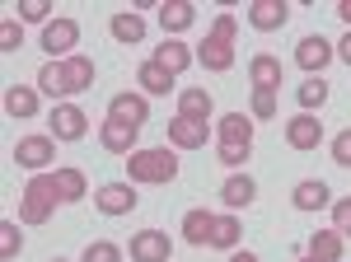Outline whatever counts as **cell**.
Segmentation results:
<instances>
[{
  "label": "cell",
  "mask_w": 351,
  "mask_h": 262,
  "mask_svg": "<svg viewBox=\"0 0 351 262\" xmlns=\"http://www.w3.org/2000/svg\"><path fill=\"white\" fill-rule=\"evenodd\" d=\"M248 80H253V89H281V61L271 52H258L248 61Z\"/></svg>",
  "instance_id": "24"
},
{
  "label": "cell",
  "mask_w": 351,
  "mask_h": 262,
  "mask_svg": "<svg viewBox=\"0 0 351 262\" xmlns=\"http://www.w3.org/2000/svg\"><path fill=\"white\" fill-rule=\"evenodd\" d=\"M230 262H263V258H258V253H243V248H239V253H230Z\"/></svg>",
  "instance_id": "42"
},
{
  "label": "cell",
  "mask_w": 351,
  "mask_h": 262,
  "mask_svg": "<svg viewBox=\"0 0 351 262\" xmlns=\"http://www.w3.org/2000/svg\"><path fill=\"white\" fill-rule=\"evenodd\" d=\"M108 33H112V43H122V47L145 43V19H141V10H122V14H112Z\"/></svg>",
  "instance_id": "16"
},
{
  "label": "cell",
  "mask_w": 351,
  "mask_h": 262,
  "mask_svg": "<svg viewBox=\"0 0 351 262\" xmlns=\"http://www.w3.org/2000/svg\"><path fill=\"white\" fill-rule=\"evenodd\" d=\"M19 248H24L19 225H14V220H0V262H14V258H19Z\"/></svg>",
  "instance_id": "33"
},
{
  "label": "cell",
  "mask_w": 351,
  "mask_h": 262,
  "mask_svg": "<svg viewBox=\"0 0 351 262\" xmlns=\"http://www.w3.org/2000/svg\"><path fill=\"white\" fill-rule=\"evenodd\" d=\"M61 206V192H56L52 174H33L19 192V225H47Z\"/></svg>",
  "instance_id": "1"
},
{
  "label": "cell",
  "mask_w": 351,
  "mask_h": 262,
  "mask_svg": "<svg viewBox=\"0 0 351 262\" xmlns=\"http://www.w3.org/2000/svg\"><path fill=\"white\" fill-rule=\"evenodd\" d=\"M47 122H52V131H47V136H56V141H80L84 131H89V117H84L75 104H56Z\"/></svg>",
  "instance_id": "10"
},
{
  "label": "cell",
  "mask_w": 351,
  "mask_h": 262,
  "mask_svg": "<svg viewBox=\"0 0 351 262\" xmlns=\"http://www.w3.org/2000/svg\"><path fill=\"white\" fill-rule=\"evenodd\" d=\"M220 145H243V150H253V117L225 112V117H220Z\"/></svg>",
  "instance_id": "19"
},
{
  "label": "cell",
  "mask_w": 351,
  "mask_h": 262,
  "mask_svg": "<svg viewBox=\"0 0 351 262\" xmlns=\"http://www.w3.org/2000/svg\"><path fill=\"white\" fill-rule=\"evenodd\" d=\"M136 80H141V94H145V99H164V94L173 89V75H169L164 66H155V61H141V66H136Z\"/></svg>",
  "instance_id": "20"
},
{
  "label": "cell",
  "mask_w": 351,
  "mask_h": 262,
  "mask_svg": "<svg viewBox=\"0 0 351 262\" xmlns=\"http://www.w3.org/2000/svg\"><path fill=\"white\" fill-rule=\"evenodd\" d=\"M276 104H281V89H253V99H248L253 122H258V117H276Z\"/></svg>",
  "instance_id": "35"
},
{
  "label": "cell",
  "mask_w": 351,
  "mask_h": 262,
  "mask_svg": "<svg viewBox=\"0 0 351 262\" xmlns=\"http://www.w3.org/2000/svg\"><path fill=\"white\" fill-rule=\"evenodd\" d=\"M291 202H295V211H324L332 206V192H328L324 178H304V183H295Z\"/></svg>",
  "instance_id": "18"
},
{
  "label": "cell",
  "mask_w": 351,
  "mask_h": 262,
  "mask_svg": "<svg viewBox=\"0 0 351 262\" xmlns=\"http://www.w3.org/2000/svg\"><path fill=\"white\" fill-rule=\"evenodd\" d=\"M38 94H47V99H66V94H71V84H66V61H43V66H38Z\"/></svg>",
  "instance_id": "25"
},
{
  "label": "cell",
  "mask_w": 351,
  "mask_h": 262,
  "mask_svg": "<svg viewBox=\"0 0 351 262\" xmlns=\"http://www.w3.org/2000/svg\"><path fill=\"white\" fill-rule=\"evenodd\" d=\"M56 155V136H19L14 141V164L19 169H33V174H43Z\"/></svg>",
  "instance_id": "6"
},
{
  "label": "cell",
  "mask_w": 351,
  "mask_h": 262,
  "mask_svg": "<svg viewBox=\"0 0 351 262\" xmlns=\"http://www.w3.org/2000/svg\"><path fill=\"white\" fill-rule=\"evenodd\" d=\"M5 117H19V122L38 117V89L33 84H10L5 89Z\"/></svg>",
  "instance_id": "17"
},
{
  "label": "cell",
  "mask_w": 351,
  "mask_h": 262,
  "mask_svg": "<svg viewBox=\"0 0 351 262\" xmlns=\"http://www.w3.org/2000/svg\"><path fill=\"white\" fill-rule=\"evenodd\" d=\"M337 56H342V61H347V66H351V28H347V38L337 43Z\"/></svg>",
  "instance_id": "40"
},
{
  "label": "cell",
  "mask_w": 351,
  "mask_h": 262,
  "mask_svg": "<svg viewBox=\"0 0 351 262\" xmlns=\"http://www.w3.org/2000/svg\"><path fill=\"white\" fill-rule=\"evenodd\" d=\"M328 211H332V230H337L342 239H351V197H337Z\"/></svg>",
  "instance_id": "37"
},
{
  "label": "cell",
  "mask_w": 351,
  "mask_h": 262,
  "mask_svg": "<svg viewBox=\"0 0 351 262\" xmlns=\"http://www.w3.org/2000/svg\"><path fill=\"white\" fill-rule=\"evenodd\" d=\"M286 19H291L286 0H253L248 5V24L258 28V33H276V28H286Z\"/></svg>",
  "instance_id": "13"
},
{
  "label": "cell",
  "mask_w": 351,
  "mask_h": 262,
  "mask_svg": "<svg viewBox=\"0 0 351 262\" xmlns=\"http://www.w3.org/2000/svg\"><path fill=\"white\" fill-rule=\"evenodd\" d=\"M211 141L206 122H192V117H169V145L173 150H202Z\"/></svg>",
  "instance_id": "11"
},
{
  "label": "cell",
  "mask_w": 351,
  "mask_h": 262,
  "mask_svg": "<svg viewBox=\"0 0 351 262\" xmlns=\"http://www.w3.org/2000/svg\"><path fill=\"white\" fill-rule=\"evenodd\" d=\"M24 47V24L19 19H5L0 24V52H19Z\"/></svg>",
  "instance_id": "36"
},
{
  "label": "cell",
  "mask_w": 351,
  "mask_h": 262,
  "mask_svg": "<svg viewBox=\"0 0 351 262\" xmlns=\"http://www.w3.org/2000/svg\"><path fill=\"white\" fill-rule=\"evenodd\" d=\"M239 239H243V225H239V215H216V230H211V243L216 248H239Z\"/></svg>",
  "instance_id": "30"
},
{
  "label": "cell",
  "mask_w": 351,
  "mask_h": 262,
  "mask_svg": "<svg viewBox=\"0 0 351 262\" xmlns=\"http://www.w3.org/2000/svg\"><path fill=\"white\" fill-rule=\"evenodd\" d=\"M342 253H347V239L337 235L332 225L328 230H314L309 243H304V258H314V262H342Z\"/></svg>",
  "instance_id": "14"
},
{
  "label": "cell",
  "mask_w": 351,
  "mask_h": 262,
  "mask_svg": "<svg viewBox=\"0 0 351 262\" xmlns=\"http://www.w3.org/2000/svg\"><path fill=\"white\" fill-rule=\"evenodd\" d=\"M234 33H239L234 14H216L211 33H206L202 47H197V61H202L206 71H230V66H234Z\"/></svg>",
  "instance_id": "2"
},
{
  "label": "cell",
  "mask_w": 351,
  "mask_h": 262,
  "mask_svg": "<svg viewBox=\"0 0 351 262\" xmlns=\"http://www.w3.org/2000/svg\"><path fill=\"white\" fill-rule=\"evenodd\" d=\"M155 66H164L169 75H183L192 66V52H188V43H155V56H150Z\"/></svg>",
  "instance_id": "26"
},
{
  "label": "cell",
  "mask_w": 351,
  "mask_h": 262,
  "mask_svg": "<svg viewBox=\"0 0 351 262\" xmlns=\"http://www.w3.org/2000/svg\"><path fill=\"white\" fill-rule=\"evenodd\" d=\"M66 84H71V94H84L89 84H94V61L89 56H66Z\"/></svg>",
  "instance_id": "29"
},
{
  "label": "cell",
  "mask_w": 351,
  "mask_h": 262,
  "mask_svg": "<svg viewBox=\"0 0 351 262\" xmlns=\"http://www.w3.org/2000/svg\"><path fill=\"white\" fill-rule=\"evenodd\" d=\"M108 117L141 127V122L150 117V104H145V94H132V89H122V94H112V99H108Z\"/></svg>",
  "instance_id": "15"
},
{
  "label": "cell",
  "mask_w": 351,
  "mask_h": 262,
  "mask_svg": "<svg viewBox=\"0 0 351 262\" xmlns=\"http://www.w3.org/2000/svg\"><path fill=\"white\" fill-rule=\"evenodd\" d=\"M52 262H66V258H52Z\"/></svg>",
  "instance_id": "44"
},
{
  "label": "cell",
  "mask_w": 351,
  "mask_h": 262,
  "mask_svg": "<svg viewBox=\"0 0 351 262\" xmlns=\"http://www.w3.org/2000/svg\"><path fill=\"white\" fill-rule=\"evenodd\" d=\"M192 19H197V5H192V0H164L160 5V28L164 33H183V28H192Z\"/></svg>",
  "instance_id": "23"
},
{
  "label": "cell",
  "mask_w": 351,
  "mask_h": 262,
  "mask_svg": "<svg viewBox=\"0 0 351 262\" xmlns=\"http://www.w3.org/2000/svg\"><path fill=\"white\" fill-rule=\"evenodd\" d=\"M211 94H206V89H202V84H197V89H183V94H178V117H192V122H206V117H211Z\"/></svg>",
  "instance_id": "27"
},
{
  "label": "cell",
  "mask_w": 351,
  "mask_h": 262,
  "mask_svg": "<svg viewBox=\"0 0 351 262\" xmlns=\"http://www.w3.org/2000/svg\"><path fill=\"white\" fill-rule=\"evenodd\" d=\"M94 206L104 215H132L136 211V187L132 183H104L94 192Z\"/></svg>",
  "instance_id": "12"
},
{
  "label": "cell",
  "mask_w": 351,
  "mask_h": 262,
  "mask_svg": "<svg viewBox=\"0 0 351 262\" xmlns=\"http://www.w3.org/2000/svg\"><path fill=\"white\" fill-rule=\"evenodd\" d=\"M337 19L351 28V0H337Z\"/></svg>",
  "instance_id": "41"
},
{
  "label": "cell",
  "mask_w": 351,
  "mask_h": 262,
  "mask_svg": "<svg viewBox=\"0 0 351 262\" xmlns=\"http://www.w3.org/2000/svg\"><path fill=\"white\" fill-rule=\"evenodd\" d=\"M52 178H56V192H61V202H84L89 183H84L80 169H71V164H66V169H56Z\"/></svg>",
  "instance_id": "28"
},
{
  "label": "cell",
  "mask_w": 351,
  "mask_h": 262,
  "mask_svg": "<svg viewBox=\"0 0 351 262\" xmlns=\"http://www.w3.org/2000/svg\"><path fill=\"white\" fill-rule=\"evenodd\" d=\"M80 262H122V248L112 239H94V243H84Z\"/></svg>",
  "instance_id": "34"
},
{
  "label": "cell",
  "mask_w": 351,
  "mask_h": 262,
  "mask_svg": "<svg viewBox=\"0 0 351 262\" xmlns=\"http://www.w3.org/2000/svg\"><path fill=\"white\" fill-rule=\"evenodd\" d=\"M286 145H291V150H304V155L319 150V145H324V122H319L314 112L291 117V122H286Z\"/></svg>",
  "instance_id": "9"
},
{
  "label": "cell",
  "mask_w": 351,
  "mask_h": 262,
  "mask_svg": "<svg viewBox=\"0 0 351 262\" xmlns=\"http://www.w3.org/2000/svg\"><path fill=\"white\" fill-rule=\"evenodd\" d=\"M332 164L351 169V127H342L337 136H332Z\"/></svg>",
  "instance_id": "38"
},
{
  "label": "cell",
  "mask_w": 351,
  "mask_h": 262,
  "mask_svg": "<svg viewBox=\"0 0 351 262\" xmlns=\"http://www.w3.org/2000/svg\"><path fill=\"white\" fill-rule=\"evenodd\" d=\"M211 230H216V215L206 206H192L183 215V239H188L192 248H202V243H211Z\"/></svg>",
  "instance_id": "21"
},
{
  "label": "cell",
  "mask_w": 351,
  "mask_h": 262,
  "mask_svg": "<svg viewBox=\"0 0 351 262\" xmlns=\"http://www.w3.org/2000/svg\"><path fill=\"white\" fill-rule=\"evenodd\" d=\"M127 253H132V262H169L173 243H169L164 230H136L132 243H127Z\"/></svg>",
  "instance_id": "8"
},
{
  "label": "cell",
  "mask_w": 351,
  "mask_h": 262,
  "mask_svg": "<svg viewBox=\"0 0 351 262\" xmlns=\"http://www.w3.org/2000/svg\"><path fill=\"white\" fill-rule=\"evenodd\" d=\"M324 104H328V80L324 75H309L304 84H300V108H304V112H319Z\"/></svg>",
  "instance_id": "31"
},
{
  "label": "cell",
  "mask_w": 351,
  "mask_h": 262,
  "mask_svg": "<svg viewBox=\"0 0 351 262\" xmlns=\"http://www.w3.org/2000/svg\"><path fill=\"white\" fill-rule=\"evenodd\" d=\"M43 52H47V61H66V56H75V43H80V24L75 19H52V24L43 28Z\"/></svg>",
  "instance_id": "4"
},
{
  "label": "cell",
  "mask_w": 351,
  "mask_h": 262,
  "mask_svg": "<svg viewBox=\"0 0 351 262\" xmlns=\"http://www.w3.org/2000/svg\"><path fill=\"white\" fill-rule=\"evenodd\" d=\"M99 141H104V150H108V155H136V150H141V145H136V141H141V127H132V122H117V117H104V127H99Z\"/></svg>",
  "instance_id": "7"
},
{
  "label": "cell",
  "mask_w": 351,
  "mask_h": 262,
  "mask_svg": "<svg viewBox=\"0 0 351 262\" xmlns=\"http://www.w3.org/2000/svg\"><path fill=\"white\" fill-rule=\"evenodd\" d=\"M253 197H258V183H253L248 174H230L225 187H220V202H225V206H234V211L253 206Z\"/></svg>",
  "instance_id": "22"
},
{
  "label": "cell",
  "mask_w": 351,
  "mask_h": 262,
  "mask_svg": "<svg viewBox=\"0 0 351 262\" xmlns=\"http://www.w3.org/2000/svg\"><path fill=\"white\" fill-rule=\"evenodd\" d=\"M248 155H253V150H243V145H220V155H216V159L225 164V169H239Z\"/></svg>",
  "instance_id": "39"
},
{
  "label": "cell",
  "mask_w": 351,
  "mask_h": 262,
  "mask_svg": "<svg viewBox=\"0 0 351 262\" xmlns=\"http://www.w3.org/2000/svg\"><path fill=\"white\" fill-rule=\"evenodd\" d=\"M127 178L132 183H173L178 178V155L164 150V145L136 150V155H127Z\"/></svg>",
  "instance_id": "3"
},
{
  "label": "cell",
  "mask_w": 351,
  "mask_h": 262,
  "mask_svg": "<svg viewBox=\"0 0 351 262\" xmlns=\"http://www.w3.org/2000/svg\"><path fill=\"white\" fill-rule=\"evenodd\" d=\"M332 56H337V47L328 43L324 33H309V38H300V43H295V66L304 71V75H324Z\"/></svg>",
  "instance_id": "5"
},
{
  "label": "cell",
  "mask_w": 351,
  "mask_h": 262,
  "mask_svg": "<svg viewBox=\"0 0 351 262\" xmlns=\"http://www.w3.org/2000/svg\"><path fill=\"white\" fill-rule=\"evenodd\" d=\"M300 262H314V258H300Z\"/></svg>",
  "instance_id": "43"
},
{
  "label": "cell",
  "mask_w": 351,
  "mask_h": 262,
  "mask_svg": "<svg viewBox=\"0 0 351 262\" xmlns=\"http://www.w3.org/2000/svg\"><path fill=\"white\" fill-rule=\"evenodd\" d=\"M19 10V24H52V0H14Z\"/></svg>",
  "instance_id": "32"
}]
</instances>
